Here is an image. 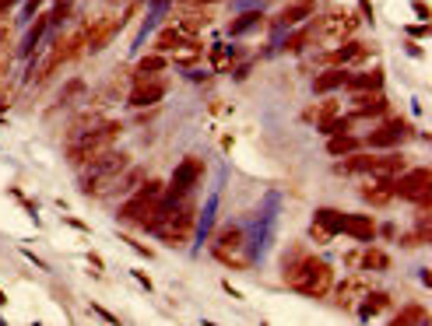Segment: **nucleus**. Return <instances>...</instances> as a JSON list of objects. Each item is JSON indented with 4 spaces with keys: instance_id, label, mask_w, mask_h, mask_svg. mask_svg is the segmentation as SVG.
<instances>
[{
    "instance_id": "obj_1",
    "label": "nucleus",
    "mask_w": 432,
    "mask_h": 326,
    "mask_svg": "<svg viewBox=\"0 0 432 326\" xmlns=\"http://www.w3.org/2000/svg\"><path fill=\"white\" fill-rule=\"evenodd\" d=\"M285 284L299 295H309V298H323L331 295L334 288V270L327 260H316V256H299L295 263L285 266Z\"/></svg>"
},
{
    "instance_id": "obj_2",
    "label": "nucleus",
    "mask_w": 432,
    "mask_h": 326,
    "mask_svg": "<svg viewBox=\"0 0 432 326\" xmlns=\"http://www.w3.org/2000/svg\"><path fill=\"white\" fill-rule=\"evenodd\" d=\"M408 169V158L404 154H397V151H390V154H358V151H352V154H345L341 161H338V176H372V179H394L397 172H404Z\"/></svg>"
},
{
    "instance_id": "obj_3",
    "label": "nucleus",
    "mask_w": 432,
    "mask_h": 326,
    "mask_svg": "<svg viewBox=\"0 0 432 326\" xmlns=\"http://www.w3.org/2000/svg\"><path fill=\"white\" fill-rule=\"evenodd\" d=\"M197 225V207L180 197V200H166V207H162V217H158V225L151 228V235H158L166 246H183L190 239Z\"/></svg>"
},
{
    "instance_id": "obj_4",
    "label": "nucleus",
    "mask_w": 432,
    "mask_h": 326,
    "mask_svg": "<svg viewBox=\"0 0 432 326\" xmlns=\"http://www.w3.org/2000/svg\"><path fill=\"white\" fill-rule=\"evenodd\" d=\"M130 165V154L127 151H120V147H105L98 158H92L88 161V172H85V179H81V190L92 197H98V193H105L110 186H116V179L123 176V169Z\"/></svg>"
},
{
    "instance_id": "obj_5",
    "label": "nucleus",
    "mask_w": 432,
    "mask_h": 326,
    "mask_svg": "<svg viewBox=\"0 0 432 326\" xmlns=\"http://www.w3.org/2000/svg\"><path fill=\"white\" fill-rule=\"evenodd\" d=\"M120 134H123V123H120V120H98L92 130H85V134L67 147V161H71V165H81V169H85L92 158H98L105 147H113Z\"/></svg>"
},
{
    "instance_id": "obj_6",
    "label": "nucleus",
    "mask_w": 432,
    "mask_h": 326,
    "mask_svg": "<svg viewBox=\"0 0 432 326\" xmlns=\"http://www.w3.org/2000/svg\"><path fill=\"white\" fill-rule=\"evenodd\" d=\"M390 186L408 203L432 207V169H404V172H397V179H390Z\"/></svg>"
},
{
    "instance_id": "obj_7",
    "label": "nucleus",
    "mask_w": 432,
    "mask_h": 326,
    "mask_svg": "<svg viewBox=\"0 0 432 326\" xmlns=\"http://www.w3.org/2000/svg\"><path fill=\"white\" fill-rule=\"evenodd\" d=\"M243 246H246V232L239 225H222L211 235V256L218 263H225V266H246Z\"/></svg>"
},
{
    "instance_id": "obj_8",
    "label": "nucleus",
    "mask_w": 432,
    "mask_h": 326,
    "mask_svg": "<svg viewBox=\"0 0 432 326\" xmlns=\"http://www.w3.org/2000/svg\"><path fill=\"white\" fill-rule=\"evenodd\" d=\"M200 176H204V161H200V158H183L180 165H176V172H173V179H169V186L162 190V197H166V200L187 197V193L197 186Z\"/></svg>"
},
{
    "instance_id": "obj_9",
    "label": "nucleus",
    "mask_w": 432,
    "mask_h": 326,
    "mask_svg": "<svg viewBox=\"0 0 432 326\" xmlns=\"http://www.w3.org/2000/svg\"><path fill=\"white\" fill-rule=\"evenodd\" d=\"M162 190H166V186H162L158 179H141V193H134V197L120 207V217H123V221L141 225V217L151 210V203L162 197Z\"/></svg>"
},
{
    "instance_id": "obj_10",
    "label": "nucleus",
    "mask_w": 432,
    "mask_h": 326,
    "mask_svg": "<svg viewBox=\"0 0 432 326\" xmlns=\"http://www.w3.org/2000/svg\"><path fill=\"white\" fill-rule=\"evenodd\" d=\"M358 28V18L352 11H327L316 25H313V39H352Z\"/></svg>"
},
{
    "instance_id": "obj_11",
    "label": "nucleus",
    "mask_w": 432,
    "mask_h": 326,
    "mask_svg": "<svg viewBox=\"0 0 432 326\" xmlns=\"http://www.w3.org/2000/svg\"><path fill=\"white\" fill-rule=\"evenodd\" d=\"M162 98H166V81H162L158 74H137V81H134V91L127 95V102H130L134 109L158 105Z\"/></svg>"
},
{
    "instance_id": "obj_12",
    "label": "nucleus",
    "mask_w": 432,
    "mask_h": 326,
    "mask_svg": "<svg viewBox=\"0 0 432 326\" xmlns=\"http://www.w3.org/2000/svg\"><path fill=\"white\" fill-rule=\"evenodd\" d=\"M341 221H345V214L341 210H334V207H320L316 210V217H313V225H309V239L313 242H331L338 232H341Z\"/></svg>"
},
{
    "instance_id": "obj_13",
    "label": "nucleus",
    "mask_w": 432,
    "mask_h": 326,
    "mask_svg": "<svg viewBox=\"0 0 432 326\" xmlns=\"http://www.w3.org/2000/svg\"><path fill=\"white\" fill-rule=\"evenodd\" d=\"M404 137H411V127L408 123H401V120H387L380 130H372L369 134V147H394V144H401Z\"/></svg>"
},
{
    "instance_id": "obj_14",
    "label": "nucleus",
    "mask_w": 432,
    "mask_h": 326,
    "mask_svg": "<svg viewBox=\"0 0 432 326\" xmlns=\"http://www.w3.org/2000/svg\"><path fill=\"white\" fill-rule=\"evenodd\" d=\"M211 18H214L211 4H190V8H180V11H176V25L187 28V32H200L204 25H211Z\"/></svg>"
},
{
    "instance_id": "obj_15",
    "label": "nucleus",
    "mask_w": 432,
    "mask_h": 326,
    "mask_svg": "<svg viewBox=\"0 0 432 326\" xmlns=\"http://www.w3.org/2000/svg\"><path fill=\"white\" fill-rule=\"evenodd\" d=\"M193 39H197V32H187V28H180V25H169V28L158 32L155 46H158V53H176V49H183V46L193 42Z\"/></svg>"
},
{
    "instance_id": "obj_16",
    "label": "nucleus",
    "mask_w": 432,
    "mask_h": 326,
    "mask_svg": "<svg viewBox=\"0 0 432 326\" xmlns=\"http://www.w3.org/2000/svg\"><path fill=\"white\" fill-rule=\"evenodd\" d=\"M341 232H345V235H352V239H358V242L376 239V225H372V217H365V214H345Z\"/></svg>"
},
{
    "instance_id": "obj_17",
    "label": "nucleus",
    "mask_w": 432,
    "mask_h": 326,
    "mask_svg": "<svg viewBox=\"0 0 432 326\" xmlns=\"http://www.w3.org/2000/svg\"><path fill=\"white\" fill-rule=\"evenodd\" d=\"M348 71L345 67H331V71H323V74H316V81H313V91L316 95H331L334 88H348Z\"/></svg>"
},
{
    "instance_id": "obj_18",
    "label": "nucleus",
    "mask_w": 432,
    "mask_h": 326,
    "mask_svg": "<svg viewBox=\"0 0 432 326\" xmlns=\"http://www.w3.org/2000/svg\"><path fill=\"white\" fill-rule=\"evenodd\" d=\"M331 291H334V288H331ZM365 291H369V284H365L362 278H348V281H341V284H338V291H334V302H338L341 309H348V305H352L358 295H365Z\"/></svg>"
},
{
    "instance_id": "obj_19",
    "label": "nucleus",
    "mask_w": 432,
    "mask_h": 326,
    "mask_svg": "<svg viewBox=\"0 0 432 326\" xmlns=\"http://www.w3.org/2000/svg\"><path fill=\"white\" fill-rule=\"evenodd\" d=\"M313 8H316V0H292V4L282 11V18H278V25H299L302 18H309L313 15Z\"/></svg>"
},
{
    "instance_id": "obj_20",
    "label": "nucleus",
    "mask_w": 432,
    "mask_h": 326,
    "mask_svg": "<svg viewBox=\"0 0 432 326\" xmlns=\"http://www.w3.org/2000/svg\"><path fill=\"white\" fill-rule=\"evenodd\" d=\"M390 197H394L390 179H376L372 186H365V190H362V200H365V203H376V207H387V203H390Z\"/></svg>"
},
{
    "instance_id": "obj_21",
    "label": "nucleus",
    "mask_w": 432,
    "mask_h": 326,
    "mask_svg": "<svg viewBox=\"0 0 432 326\" xmlns=\"http://www.w3.org/2000/svg\"><path fill=\"white\" fill-rule=\"evenodd\" d=\"M390 323L394 326H429V309L425 305H404Z\"/></svg>"
},
{
    "instance_id": "obj_22",
    "label": "nucleus",
    "mask_w": 432,
    "mask_h": 326,
    "mask_svg": "<svg viewBox=\"0 0 432 326\" xmlns=\"http://www.w3.org/2000/svg\"><path fill=\"white\" fill-rule=\"evenodd\" d=\"M348 88L352 91H380L383 88V71L376 67V71H365L358 78H348Z\"/></svg>"
},
{
    "instance_id": "obj_23",
    "label": "nucleus",
    "mask_w": 432,
    "mask_h": 326,
    "mask_svg": "<svg viewBox=\"0 0 432 326\" xmlns=\"http://www.w3.org/2000/svg\"><path fill=\"white\" fill-rule=\"evenodd\" d=\"M387 309V291H365L362 305H358V319H372Z\"/></svg>"
},
{
    "instance_id": "obj_24",
    "label": "nucleus",
    "mask_w": 432,
    "mask_h": 326,
    "mask_svg": "<svg viewBox=\"0 0 432 326\" xmlns=\"http://www.w3.org/2000/svg\"><path fill=\"white\" fill-rule=\"evenodd\" d=\"M49 28V15H39L35 21H32V28L25 32V42H21V53L28 57V53H35V46H39V39H42V32Z\"/></svg>"
},
{
    "instance_id": "obj_25",
    "label": "nucleus",
    "mask_w": 432,
    "mask_h": 326,
    "mask_svg": "<svg viewBox=\"0 0 432 326\" xmlns=\"http://www.w3.org/2000/svg\"><path fill=\"white\" fill-rule=\"evenodd\" d=\"M358 266H365V270H387L390 266V256L383 253V249H365V253H358Z\"/></svg>"
},
{
    "instance_id": "obj_26",
    "label": "nucleus",
    "mask_w": 432,
    "mask_h": 326,
    "mask_svg": "<svg viewBox=\"0 0 432 326\" xmlns=\"http://www.w3.org/2000/svg\"><path fill=\"white\" fill-rule=\"evenodd\" d=\"M260 21H263V11H260V8H253V11H246V15L232 18L229 35H243V32H250V28H253V25H260Z\"/></svg>"
},
{
    "instance_id": "obj_27",
    "label": "nucleus",
    "mask_w": 432,
    "mask_h": 326,
    "mask_svg": "<svg viewBox=\"0 0 432 326\" xmlns=\"http://www.w3.org/2000/svg\"><path fill=\"white\" fill-rule=\"evenodd\" d=\"M327 151H331L334 158H345V154L358 151V137H352V134H334L331 144H327Z\"/></svg>"
},
{
    "instance_id": "obj_28",
    "label": "nucleus",
    "mask_w": 432,
    "mask_h": 326,
    "mask_svg": "<svg viewBox=\"0 0 432 326\" xmlns=\"http://www.w3.org/2000/svg\"><path fill=\"white\" fill-rule=\"evenodd\" d=\"M352 123H355L352 113H348V116H331V120L320 123V130L327 134V137H334V134H352Z\"/></svg>"
},
{
    "instance_id": "obj_29",
    "label": "nucleus",
    "mask_w": 432,
    "mask_h": 326,
    "mask_svg": "<svg viewBox=\"0 0 432 326\" xmlns=\"http://www.w3.org/2000/svg\"><path fill=\"white\" fill-rule=\"evenodd\" d=\"M173 60L183 64V67H193V64L200 60V39H193V42H187L183 49H176V53H173Z\"/></svg>"
},
{
    "instance_id": "obj_30",
    "label": "nucleus",
    "mask_w": 432,
    "mask_h": 326,
    "mask_svg": "<svg viewBox=\"0 0 432 326\" xmlns=\"http://www.w3.org/2000/svg\"><path fill=\"white\" fill-rule=\"evenodd\" d=\"M162 67H166V57L162 53H148V57H141L134 64V74H158Z\"/></svg>"
},
{
    "instance_id": "obj_31",
    "label": "nucleus",
    "mask_w": 432,
    "mask_h": 326,
    "mask_svg": "<svg viewBox=\"0 0 432 326\" xmlns=\"http://www.w3.org/2000/svg\"><path fill=\"white\" fill-rule=\"evenodd\" d=\"M232 60H236V49H232V46H214V49H211V64L218 67V71L232 67Z\"/></svg>"
},
{
    "instance_id": "obj_32",
    "label": "nucleus",
    "mask_w": 432,
    "mask_h": 326,
    "mask_svg": "<svg viewBox=\"0 0 432 326\" xmlns=\"http://www.w3.org/2000/svg\"><path fill=\"white\" fill-rule=\"evenodd\" d=\"M71 15H74V0H57L53 11H49V25H64Z\"/></svg>"
},
{
    "instance_id": "obj_33",
    "label": "nucleus",
    "mask_w": 432,
    "mask_h": 326,
    "mask_svg": "<svg viewBox=\"0 0 432 326\" xmlns=\"http://www.w3.org/2000/svg\"><path fill=\"white\" fill-rule=\"evenodd\" d=\"M81 91H85V81H81V78H74V81H67V88H64L60 102H71V98H78Z\"/></svg>"
},
{
    "instance_id": "obj_34",
    "label": "nucleus",
    "mask_w": 432,
    "mask_h": 326,
    "mask_svg": "<svg viewBox=\"0 0 432 326\" xmlns=\"http://www.w3.org/2000/svg\"><path fill=\"white\" fill-rule=\"evenodd\" d=\"M141 179H144V172H141V169H130V172H127V169H123V176H120V179H116V183H120V186H123V190H130V186H137V183H141Z\"/></svg>"
},
{
    "instance_id": "obj_35",
    "label": "nucleus",
    "mask_w": 432,
    "mask_h": 326,
    "mask_svg": "<svg viewBox=\"0 0 432 326\" xmlns=\"http://www.w3.org/2000/svg\"><path fill=\"white\" fill-rule=\"evenodd\" d=\"M316 116H320L316 123H323V120H331V116H338V105H334V102H323V105H320V113H316Z\"/></svg>"
},
{
    "instance_id": "obj_36",
    "label": "nucleus",
    "mask_w": 432,
    "mask_h": 326,
    "mask_svg": "<svg viewBox=\"0 0 432 326\" xmlns=\"http://www.w3.org/2000/svg\"><path fill=\"white\" fill-rule=\"evenodd\" d=\"M8 67H11V49L4 46V49H0V78L8 74Z\"/></svg>"
},
{
    "instance_id": "obj_37",
    "label": "nucleus",
    "mask_w": 432,
    "mask_h": 326,
    "mask_svg": "<svg viewBox=\"0 0 432 326\" xmlns=\"http://www.w3.org/2000/svg\"><path fill=\"white\" fill-rule=\"evenodd\" d=\"M42 8V0H28L25 4V11H21V18H35V11Z\"/></svg>"
},
{
    "instance_id": "obj_38",
    "label": "nucleus",
    "mask_w": 432,
    "mask_h": 326,
    "mask_svg": "<svg viewBox=\"0 0 432 326\" xmlns=\"http://www.w3.org/2000/svg\"><path fill=\"white\" fill-rule=\"evenodd\" d=\"M11 105V91H4V88H0V116H4V109Z\"/></svg>"
},
{
    "instance_id": "obj_39",
    "label": "nucleus",
    "mask_w": 432,
    "mask_h": 326,
    "mask_svg": "<svg viewBox=\"0 0 432 326\" xmlns=\"http://www.w3.org/2000/svg\"><path fill=\"white\" fill-rule=\"evenodd\" d=\"M134 281H137V284H144V288H151V278L144 274V270H134Z\"/></svg>"
},
{
    "instance_id": "obj_40",
    "label": "nucleus",
    "mask_w": 432,
    "mask_h": 326,
    "mask_svg": "<svg viewBox=\"0 0 432 326\" xmlns=\"http://www.w3.org/2000/svg\"><path fill=\"white\" fill-rule=\"evenodd\" d=\"M425 32H429V28H425V25H415V28H408V35H415V39H422V35H425Z\"/></svg>"
},
{
    "instance_id": "obj_41",
    "label": "nucleus",
    "mask_w": 432,
    "mask_h": 326,
    "mask_svg": "<svg viewBox=\"0 0 432 326\" xmlns=\"http://www.w3.org/2000/svg\"><path fill=\"white\" fill-rule=\"evenodd\" d=\"M415 11H418V18H429V8L422 4V0H415Z\"/></svg>"
},
{
    "instance_id": "obj_42",
    "label": "nucleus",
    "mask_w": 432,
    "mask_h": 326,
    "mask_svg": "<svg viewBox=\"0 0 432 326\" xmlns=\"http://www.w3.org/2000/svg\"><path fill=\"white\" fill-rule=\"evenodd\" d=\"M345 263H348V266H358V253H345Z\"/></svg>"
},
{
    "instance_id": "obj_43",
    "label": "nucleus",
    "mask_w": 432,
    "mask_h": 326,
    "mask_svg": "<svg viewBox=\"0 0 432 326\" xmlns=\"http://www.w3.org/2000/svg\"><path fill=\"white\" fill-rule=\"evenodd\" d=\"M8 35H11V28H0V49L8 46Z\"/></svg>"
},
{
    "instance_id": "obj_44",
    "label": "nucleus",
    "mask_w": 432,
    "mask_h": 326,
    "mask_svg": "<svg viewBox=\"0 0 432 326\" xmlns=\"http://www.w3.org/2000/svg\"><path fill=\"white\" fill-rule=\"evenodd\" d=\"M183 4H218V0H183Z\"/></svg>"
},
{
    "instance_id": "obj_45",
    "label": "nucleus",
    "mask_w": 432,
    "mask_h": 326,
    "mask_svg": "<svg viewBox=\"0 0 432 326\" xmlns=\"http://www.w3.org/2000/svg\"><path fill=\"white\" fill-rule=\"evenodd\" d=\"M11 4H15V0H0V15H4V11H8Z\"/></svg>"
},
{
    "instance_id": "obj_46",
    "label": "nucleus",
    "mask_w": 432,
    "mask_h": 326,
    "mask_svg": "<svg viewBox=\"0 0 432 326\" xmlns=\"http://www.w3.org/2000/svg\"><path fill=\"white\" fill-rule=\"evenodd\" d=\"M4 302H8V298H4V291H0V305H4Z\"/></svg>"
}]
</instances>
